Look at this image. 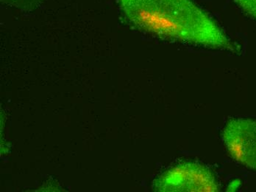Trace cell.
Returning <instances> with one entry per match:
<instances>
[{"instance_id":"6da1fadb","label":"cell","mask_w":256,"mask_h":192,"mask_svg":"<svg viewBox=\"0 0 256 192\" xmlns=\"http://www.w3.org/2000/svg\"><path fill=\"white\" fill-rule=\"evenodd\" d=\"M128 22L160 38L235 51L222 30L192 0H120Z\"/></svg>"},{"instance_id":"7a4b0ae2","label":"cell","mask_w":256,"mask_h":192,"mask_svg":"<svg viewBox=\"0 0 256 192\" xmlns=\"http://www.w3.org/2000/svg\"><path fill=\"white\" fill-rule=\"evenodd\" d=\"M158 191H218L214 174L204 165L182 163L167 170L154 181Z\"/></svg>"},{"instance_id":"3957f363","label":"cell","mask_w":256,"mask_h":192,"mask_svg":"<svg viewBox=\"0 0 256 192\" xmlns=\"http://www.w3.org/2000/svg\"><path fill=\"white\" fill-rule=\"evenodd\" d=\"M223 140L231 156L238 163L256 170V121L231 119L224 126Z\"/></svg>"},{"instance_id":"277c9868","label":"cell","mask_w":256,"mask_h":192,"mask_svg":"<svg viewBox=\"0 0 256 192\" xmlns=\"http://www.w3.org/2000/svg\"><path fill=\"white\" fill-rule=\"evenodd\" d=\"M242 9L256 20V0H235Z\"/></svg>"}]
</instances>
